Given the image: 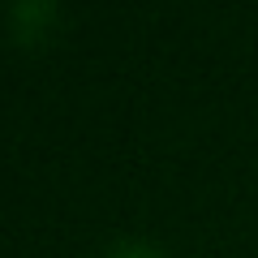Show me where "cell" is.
Here are the masks:
<instances>
[{"label":"cell","instance_id":"6da1fadb","mask_svg":"<svg viewBox=\"0 0 258 258\" xmlns=\"http://www.w3.org/2000/svg\"><path fill=\"white\" fill-rule=\"evenodd\" d=\"M108 258H159V254L147 245V241H120V245L112 249Z\"/></svg>","mask_w":258,"mask_h":258}]
</instances>
